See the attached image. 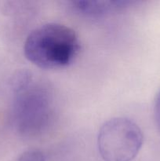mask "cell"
<instances>
[{"instance_id":"6da1fadb","label":"cell","mask_w":160,"mask_h":161,"mask_svg":"<svg viewBox=\"0 0 160 161\" xmlns=\"http://www.w3.org/2000/svg\"><path fill=\"white\" fill-rule=\"evenodd\" d=\"M79 50V39L75 31L60 23H47L35 28L24 44L25 58L37 67L48 70L72 64Z\"/></svg>"},{"instance_id":"7a4b0ae2","label":"cell","mask_w":160,"mask_h":161,"mask_svg":"<svg viewBox=\"0 0 160 161\" xmlns=\"http://www.w3.org/2000/svg\"><path fill=\"white\" fill-rule=\"evenodd\" d=\"M13 116L17 130L23 136L34 138L47 130L53 114V95L48 86L28 73L14 81Z\"/></svg>"},{"instance_id":"3957f363","label":"cell","mask_w":160,"mask_h":161,"mask_svg":"<svg viewBox=\"0 0 160 161\" xmlns=\"http://www.w3.org/2000/svg\"><path fill=\"white\" fill-rule=\"evenodd\" d=\"M143 142L139 126L124 117L104 123L97 135V148L104 161H132L141 150Z\"/></svg>"},{"instance_id":"277c9868","label":"cell","mask_w":160,"mask_h":161,"mask_svg":"<svg viewBox=\"0 0 160 161\" xmlns=\"http://www.w3.org/2000/svg\"><path fill=\"white\" fill-rule=\"evenodd\" d=\"M131 4V2L121 0H91V1H75L72 6L75 10L86 16L93 17H102L112 12L121 10Z\"/></svg>"},{"instance_id":"5b68a950","label":"cell","mask_w":160,"mask_h":161,"mask_svg":"<svg viewBox=\"0 0 160 161\" xmlns=\"http://www.w3.org/2000/svg\"><path fill=\"white\" fill-rule=\"evenodd\" d=\"M18 161H45V157L39 149H30L22 153Z\"/></svg>"},{"instance_id":"8992f818","label":"cell","mask_w":160,"mask_h":161,"mask_svg":"<svg viewBox=\"0 0 160 161\" xmlns=\"http://www.w3.org/2000/svg\"><path fill=\"white\" fill-rule=\"evenodd\" d=\"M154 116H155V120L158 130L160 131V90L157 94L155 100V105H154Z\"/></svg>"}]
</instances>
